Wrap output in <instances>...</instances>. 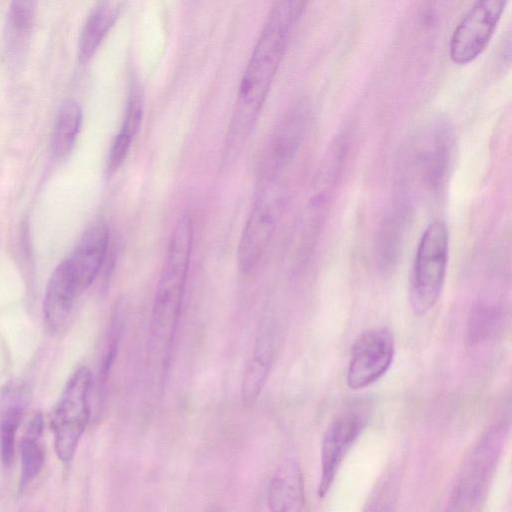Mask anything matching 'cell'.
<instances>
[{"instance_id": "obj_1", "label": "cell", "mask_w": 512, "mask_h": 512, "mask_svg": "<svg viewBox=\"0 0 512 512\" xmlns=\"http://www.w3.org/2000/svg\"><path fill=\"white\" fill-rule=\"evenodd\" d=\"M304 6L302 1H278L267 16L240 82L224 145L227 165L237 159L258 119Z\"/></svg>"}, {"instance_id": "obj_10", "label": "cell", "mask_w": 512, "mask_h": 512, "mask_svg": "<svg viewBox=\"0 0 512 512\" xmlns=\"http://www.w3.org/2000/svg\"><path fill=\"white\" fill-rule=\"evenodd\" d=\"M109 243L107 224L98 220L82 234L70 256L67 257L80 292L96 279L104 262Z\"/></svg>"}, {"instance_id": "obj_19", "label": "cell", "mask_w": 512, "mask_h": 512, "mask_svg": "<svg viewBox=\"0 0 512 512\" xmlns=\"http://www.w3.org/2000/svg\"><path fill=\"white\" fill-rule=\"evenodd\" d=\"M35 2L14 1L9 10L8 23L10 32L17 38L25 36L33 25Z\"/></svg>"}, {"instance_id": "obj_9", "label": "cell", "mask_w": 512, "mask_h": 512, "mask_svg": "<svg viewBox=\"0 0 512 512\" xmlns=\"http://www.w3.org/2000/svg\"><path fill=\"white\" fill-rule=\"evenodd\" d=\"M79 287L67 258L63 259L51 273L43 299V319L47 331L57 334L67 324Z\"/></svg>"}, {"instance_id": "obj_3", "label": "cell", "mask_w": 512, "mask_h": 512, "mask_svg": "<svg viewBox=\"0 0 512 512\" xmlns=\"http://www.w3.org/2000/svg\"><path fill=\"white\" fill-rule=\"evenodd\" d=\"M449 233L444 221H432L418 242L410 273L408 298L415 315L429 312L438 301L447 271Z\"/></svg>"}, {"instance_id": "obj_2", "label": "cell", "mask_w": 512, "mask_h": 512, "mask_svg": "<svg viewBox=\"0 0 512 512\" xmlns=\"http://www.w3.org/2000/svg\"><path fill=\"white\" fill-rule=\"evenodd\" d=\"M193 246L189 213L178 218L167 248L152 305L147 340V366L151 390L160 392L168 371L176 336Z\"/></svg>"}, {"instance_id": "obj_4", "label": "cell", "mask_w": 512, "mask_h": 512, "mask_svg": "<svg viewBox=\"0 0 512 512\" xmlns=\"http://www.w3.org/2000/svg\"><path fill=\"white\" fill-rule=\"evenodd\" d=\"M92 374L88 367L77 368L66 381L51 416L55 450L59 459L69 462L89 422Z\"/></svg>"}, {"instance_id": "obj_5", "label": "cell", "mask_w": 512, "mask_h": 512, "mask_svg": "<svg viewBox=\"0 0 512 512\" xmlns=\"http://www.w3.org/2000/svg\"><path fill=\"white\" fill-rule=\"evenodd\" d=\"M285 192L264 182L252 205L240 236L237 264L244 274L252 272L261 260L285 206Z\"/></svg>"}, {"instance_id": "obj_12", "label": "cell", "mask_w": 512, "mask_h": 512, "mask_svg": "<svg viewBox=\"0 0 512 512\" xmlns=\"http://www.w3.org/2000/svg\"><path fill=\"white\" fill-rule=\"evenodd\" d=\"M275 341L271 325H263L246 364L241 384L242 403L247 407L257 401L267 381L274 360Z\"/></svg>"}, {"instance_id": "obj_8", "label": "cell", "mask_w": 512, "mask_h": 512, "mask_svg": "<svg viewBox=\"0 0 512 512\" xmlns=\"http://www.w3.org/2000/svg\"><path fill=\"white\" fill-rule=\"evenodd\" d=\"M365 425V415L350 410L337 416L327 427L321 443L319 497H324L330 490L342 461Z\"/></svg>"}, {"instance_id": "obj_14", "label": "cell", "mask_w": 512, "mask_h": 512, "mask_svg": "<svg viewBox=\"0 0 512 512\" xmlns=\"http://www.w3.org/2000/svg\"><path fill=\"white\" fill-rule=\"evenodd\" d=\"M27 396L26 388L15 383L0 397V455L5 466L14 460L16 434L25 414Z\"/></svg>"}, {"instance_id": "obj_11", "label": "cell", "mask_w": 512, "mask_h": 512, "mask_svg": "<svg viewBox=\"0 0 512 512\" xmlns=\"http://www.w3.org/2000/svg\"><path fill=\"white\" fill-rule=\"evenodd\" d=\"M293 111L287 116L270 138L260 163L261 182L273 180L295 153L302 133V115Z\"/></svg>"}, {"instance_id": "obj_18", "label": "cell", "mask_w": 512, "mask_h": 512, "mask_svg": "<svg viewBox=\"0 0 512 512\" xmlns=\"http://www.w3.org/2000/svg\"><path fill=\"white\" fill-rule=\"evenodd\" d=\"M82 122L79 105L72 100L66 101L58 110L52 133V151L56 157L67 155L72 149Z\"/></svg>"}, {"instance_id": "obj_7", "label": "cell", "mask_w": 512, "mask_h": 512, "mask_svg": "<svg viewBox=\"0 0 512 512\" xmlns=\"http://www.w3.org/2000/svg\"><path fill=\"white\" fill-rule=\"evenodd\" d=\"M395 353L391 332L384 327L362 332L354 341L346 372V383L352 390L374 384L389 370Z\"/></svg>"}, {"instance_id": "obj_15", "label": "cell", "mask_w": 512, "mask_h": 512, "mask_svg": "<svg viewBox=\"0 0 512 512\" xmlns=\"http://www.w3.org/2000/svg\"><path fill=\"white\" fill-rule=\"evenodd\" d=\"M144 96L139 85H134L129 94L125 116L118 134L115 136L108 156L107 170L115 172L129 153L134 138L140 128L143 116Z\"/></svg>"}, {"instance_id": "obj_17", "label": "cell", "mask_w": 512, "mask_h": 512, "mask_svg": "<svg viewBox=\"0 0 512 512\" xmlns=\"http://www.w3.org/2000/svg\"><path fill=\"white\" fill-rule=\"evenodd\" d=\"M44 421L41 412L30 417L20 443L21 473L20 488H26L41 472L45 463L42 443Z\"/></svg>"}, {"instance_id": "obj_16", "label": "cell", "mask_w": 512, "mask_h": 512, "mask_svg": "<svg viewBox=\"0 0 512 512\" xmlns=\"http://www.w3.org/2000/svg\"><path fill=\"white\" fill-rule=\"evenodd\" d=\"M122 9L118 1L99 2L87 17L79 38V58L89 60L114 25Z\"/></svg>"}, {"instance_id": "obj_20", "label": "cell", "mask_w": 512, "mask_h": 512, "mask_svg": "<svg viewBox=\"0 0 512 512\" xmlns=\"http://www.w3.org/2000/svg\"><path fill=\"white\" fill-rule=\"evenodd\" d=\"M207 512H224L220 506H213Z\"/></svg>"}, {"instance_id": "obj_6", "label": "cell", "mask_w": 512, "mask_h": 512, "mask_svg": "<svg viewBox=\"0 0 512 512\" xmlns=\"http://www.w3.org/2000/svg\"><path fill=\"white\" fill-rule=\"evenodd\" d=\"M506 4L504 0L477 1L467 11L450 38L449 56L455 64L466 65L484 51Z\"/></svg>"}, {"instance_id": "obj_13", "label": "cell", "mask_w": 512, "mask_h": 512, "mask_svg": "<svg viewBox=\"0 0 512 512\" xmlns=\"http://www.w3.org/2000/svg\"><path fill=\"white\" fill-rule=\"evenodd\" d=\"M267 502L270 512H301L304 483L294 458H286L278 465L269 484Z\"/></svg>"}]
</instances>
